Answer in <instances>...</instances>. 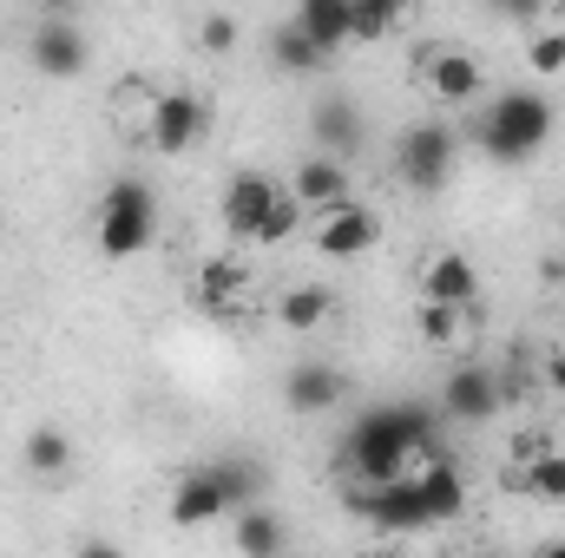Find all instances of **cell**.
Instances as JSON below:
<instances>
[{
	"label": "cell",
	"instance_id": "21",
	"mask_svg": "<svg viewBox=\"0 0 565 558\" xmlns=\"http://www.w3.org/2000/svg\"><path fill=\"white\" fill-rule=\"evenodd\" d=\"M316 139L335 144L329 158H355V151H362V119H355V106H349V99H322V112H316Z\"/></svg>",
	"mask_w": 565,
	"mask_h": 558
},
{
	"label": "cell",
	"instance_id": "29",
	"mask_svg": "<svg viewBox=\"0 0 565 558\" xmlns=\"http://www.w3.org/2000/svg\"><path fill=\"white\" fill-rule=\"evenodd\" d=\"M296 224H302V211H296V204H289V191H282L277 211H270V217H264V230H257V244H264V250H270V244H289V237H296Z\"/></svg>",
	"mask_w": 565,
	"mask_h": 558
},
{
	"label": "cell",
	"instance_id": "22",
	"mask_svg": "<svg viewBox=\"0 0 565 558\" xmlns=\"http://www.w3.org/2000/svg\"><path fill=\"white\" fill-rule=\"evenodd\" d=\"M237 289H244V264H231V257H217V264H204V270H198V302H204V309H217V315H231Z\"/></svg>",
	"mask_w": 565,
	"mask_h": 558
},
{
	"label": "cell",
	"instance_id": "11",
	"mask_svg": "<svg viewBox=\"0 0 565 558\" xmlns=\"http://www.w3.org/2000/svg\"><path fill=\"white\" fill-rule=\"evenodd\" d=\"M224 513H231V500H224V486L211 480V466L178 473V486H171V526L198 533V526H211V519H224Z\"/></svg>",
	"mask_w": 565,
	"mask_h": 558
},
{
	"label": "cell",
	"instance_id": "6",
	"mask_svg": "<svg viewBox=\"0 0 565 558\" xmlns=\"http://www.w3.org/2000/svg\"><path fill=\"white\" fill-rule=\"evenodd\" d=\"M382 244V217L369 211V204H335L329 217H322V230H316V250L322 257H335V264H349V257H369Z\"/></svg>",
	"mask_w": 565,
	"mask_h": 558
},
{
	"label": "cell",
	"instance_id": "24",
	"mask_svg": "<svg viewBox=\"0 0 565 558\" xmlns=\"http://www.w3.org/2000/svg\"><path fill=\"white\" fill-rule=\"evenodd\" d=\"M520 486H526L533 500H553V506H559V500H565V453L546 447L540 460H526V466H520Z\"/></svg>",
	"mask_w": 565,
	"mask_h": 558
},
{
	"label": "cell",
	"instance_id": "31",
	"mask_svg": "<svg viewBox=\"0 0 565 558\" xmlns=\"http://www.w3.org/2000/svg\"><path fill=\"white\" fill-rule=\"evenodd\" d=\"M73 558H126V546H106V539H86Z\"/></svg>",
	"mask_w": 565,
	"mask_h": 558
},
{
	"label": "cell",
	"instance_id": "4",
	"mask_svg": "<svg viewBox=\"0 0 565 558\" xmlns=\"http://www.w3.org/2000/svg\"><path fill=\"white\" fill-rule=\"evenodd\" d=\"M395 171H402V184H415V191H440L447 171H454V132H447L440 119L408 126L402 144H395Z\"/></svg>",
	"mask_w": 565,
	"mask_h": 558
},
{
	"label": "cell",
	"instance_id": "34",
	"mask_svg": "<svg viewBox=\"0 0 565 558\" xmlns=\"http://www.w3.org/2000/svg\"><path fill=\"white\" fill-rule=\"evenodd\" d=\"M375 558H408V552H375Z\"/></svg>",
	"mask_w": 565,
	"mask_h": 558
},
{
	"label": "cell",
	"instance_id": "12",
	"mask_svg": "<svg viewBox=\"0 0 565 558\" xmlns=\"http://www.w3.org/2000/svg\"><path fill=\"white\" fill-rule=\"evenodd\" d=\"M500 408V382H493V368H454L447 382H440V415L447 420H493Z\"/></svg>",
	"mask_w": 565,
	"mask_h": 558
},
{
	"label": "cell",
	"instance_id": "23",
	"mask_svg": "<svg viewBox=\"0 0 565 558\" xmlns=\"http://www.w3.org/2000/svg\"><path fill=\"white\" fill-rule=\"evenodd\" d=\"M415 335H422L427 348H460L467 342V315L460 309H440V302H422L415 309Z\"/></svg>",
	"mask_w": 565,
	"mask_h": 558
},
{
	"label": "cell",
	"instance_id": "33",
	"mask_svg": "<svg viewBox=\"0 0 565 558\" xmlns=\"http://www.w3.org/2000/svg\"><path fill=\"white\" fill-rule=\"evenodd\" d=\"M540 558H565V539H553V546H540Z\"/></svg>",
	"mask_w": 565,
	"mask_h": 558
},
{
	"label": "cell",
	"instance_id": "19",
	"mask_svg": "<svg viewBox=\"0 0 565 558\" xmlns=\"http://www.w3.org/2000/svg\"><path fill=\"white\" fill-rule=\"evenodd\" d=\"M231 539L244 558H282V519L270 506H244V513H231Z\"/></svg>",
	"mask_w": 565,
	"mask_h": 558
},
{
	"label": "cell",
	"instance_id": "20",
	"mask_svg": "<svg viewBox=\"0 0 565 558\" xmlns=\"http://www.w3.org/2000/svg\"><path fill=\"white\" fill-rule=\"evenodd\" d=\"M20 460H26V473L60 480V473H73V433H60V427H33L26 447H20Z\"/></svg>",
	"mask_w": 565,
	"mask_h": 558
},
{
	"label": "cell",
	"instance_id": "27",
	"mask_svg": "<svg viewBox=\"0 0 565 558\" xmlns=\"http://www.w3.org/2000/svg\"><path fill=\"white\" fill-rule=\"evenodd\" d=\"M277 60L289 66V73H316V66H322V53L302 40V26H296V20H289V26L277 33Z\"/></svg>",
	"mask_w": 565,
	"mask_h": 558
},
{
	"label": "cell",
	"instance_id": "7",
	"mask_svg": "<svg viewBox=\"0 0 565 558\" xmlns=\"http://www.w3.org/2000/svg\"><path fill=\"white\" fill-rule=\"evenodd\" d=\"M282 184L270 171H237L231 184H224V224H231V237H250L257 244V230H264V217L277 211Z\"/></svg>",
	"mask_w": 565,
	"mask_h": 558
},
{
	"label": "cell",
	"instance_id": "9",
	"mask_svg": "<svg viewBox=\"0 0 565 558\" xmlns=\"http://www.w3.org/2000/svg\"><path fill=\"white\" fill-rule=\"evenodd\" d=\"M33 66H40L46 79H73V73H86V33H79L60 7L33 26Z\"/></svg>",
	"mask_w": 565,
	"mask_h": 558
},
{
	"label": "cell",
	"instance_id": "16",
	"mask_svg": "<svg viewBox=\"0 0 565 558\" xmlns=\"http://www.w3.org/2000/svg\"><path fill=\"white\" fill-rule=\"evenodd\" d=\"M422 296L427 302H440V309H473V296H480V277H473V264L467 257H434L422 270Z\"/></svg>",
	"mask_w": 565,
	"mask_h": 558
},
{
	"label": "cell",
	"instance_id": "28",
	"mask_svg": "<svg viewBox=\"0 0 565 558\" xmlns=\"http://www.w3.org/2000/svg\"><path fill=\"white\" fill-rule=\"evenodd\" d=\"M395 26H402V7H388V0L355 7V40H388Z\"/></svg>",
	"mask_w": 565,
	"mask_h": 558
},
{
	"label": "cell",
	"instance_id": "8",
	"mask_svg": "<svg viewBox=\"0 0 565 558\" xmlns=\"http://www.w3.org/2000/svg\"><path fill=\"white\" fill-rule=\"evenodd\" d=\"M289 204L296 211H335V204H349V164L342 158H329V151H316V158H302L296 171H289Z\"/></svg>",
	"mask_w": 565,
	"mask_h": 558
},
{
	"label": "cell",
	"instance_id": "15",
	"mask_svg": "<svg viewBox=\"0 0 565 558\" xmlns=\"http://www.w3.org/2000/svg\"><path fill=\"white\" fill-rule=\"evenodd\" d=\"M342 395H349V382H342L329 362H302V368H289V382H282L289 415H329Z\"/></svg>",
	"mask_w": 565,
	"mask_h": 558
},
{
	"label": "cell",
	"instance_id": "30",
	"mask_svg": "<svg viewBox=\"0 0 565 558\" xmlns=\"http://www.w3.org/2000/svg\"><path fill=\"white\" fill-rule=\"evenodd\" d=\"M237 33H244V26H237V13H204V26H198V40H204L211 53H231V46H237Z\"/></svg>",
	"mask_w": 565,
	"mask_h": 558
},
{
	"label": "cell",
	"instance_id": "18",
	"mask_svg": "<svg viewBox=\"0 0 565 558\" xmlns=\"http://www.w3.org/2000/svg\"><path fill=\"white\" fill-rule=\"evenodd\" d=\"M329 315H335V296H329L322 282H296V289H282V302H277V322L289 335H309V329H322Z\"/></svg>",
	"mask_w": 565,
	"mask_h": 558
},
{
	"label": "cell",
	"instance_id": "17",
	"mask_svg": "<svg viewBox=\"0 0 565 558\" xmlns=\"http://www.w3.org/2000/svg\"><path fill=\"white\" fill-rule=\"evenodd\" d=\"M415 486H422V506H427L434 526H447V519L467 513V486H460V473H454L447 460H427L422 473H415Z\"/></svg>",
	"mask_w": 565,
	"mask_h": 558
},
{
	"label": "cell",
	"instance_id": "10",
	"mask_svg": "<svg viewBox=\"0 0 565 558\" xmlns=\"http://www.w3.org/2000/svg\"><path fill=\"white\" fill-rule=\"evenodd\" d=\"M362 513H369V526H382V533H422V526H434L427 506H422L415 473H408V480H388V486H369V493H362Z\"/></svg>",
	"mask_w": 565,
	"mask_h": 558
},
{
	"label": "cell",
	"instance_id": "1",
	"mask_svg": "<svg viewBox=\"0 0 565 558\" xmlns=\"http://www.w3.org/2000/svg\"><path fill=\"white\" fill-rule=\"evenodd\" d=\"M415 453H427V408H369L349 427V473L369 486L408 480Z\"/></svg>",
	"mask_w": 565,
	"mask_h": 558
},
{
	"label": "cell",
	"instance_id": "26",
	"mask_svg": "<svg viewBox=\"0 0 565 558\" xmlns=\"http://www.w3.org/2000/svg\"><path fill=\"white\" fill-rule=\"evenodd\" d=\"M526 66H533V73H565V26H540V33H533Z\"/></svg>",
	"mask_w": 565,
	"mask_h": 558
},
{
	"label": "cell",
	"instance_id": "32",
	"mask_svg": "<svg viewBox=\"0 0 565 558\" xmlns=\"http://www.w3.org/2000/svg\"><path fill=\"white\" fill-rule=\"evenodd\" d=\"M546 388L565 401V355H553V362H546Z\"/></svg>",
	"mask_w": 565,
	"mask_h": 558
},
{
	"label": "cell",
	"instance_id": "3",
	"mask_svg": "<svg viewBox=\"0 0 565 558\" xmlns=\"http://www.w3.org/2000/svg\"><path fill=\"white\" fill-rule=\"evenodd\" d=\"M546 139H553V106H546L540 93H500L493 112H487V126H480V144H487L500 164L533 158Z\"/></svg>",
	"mask_w": 565,
	"mask_h": 558
},
{
	"label": "cell",
	"instance_id": "14",
	"mask_svg": "<svg viewBox=\"0 0 565 558\" xmlns=\"http://www.w3.org/2000/svg\"><path fill=\"white\" fill-rule=\"evenodd\" d=\"M296 26H302V40L329 60V53H342V46L355 40V0H302V7H296Z\"/></svg>",
	"mask_w": 565,
	"mask_h": 558
},
{
	"label": "cell",
	"instance_id": "5",
	"mask_svg": "<svg viewBox=\"0 0 565 558\" xmlns=\"http://www.w3.org/2000/svg\"><path fill=\"white\" fill-rule=\"evenodd\" d=\"M145 139H151L158 158H184L191 144L204 139V99H198V93H158Z\"/></svg>",
	"mask_w": 565,
	"mask_h": 558
},
{
	"label": "cell",
	"instance_id": "13",
	"mask_svg": "<svg viewBox=\"0 0 565 558\" xmlns=\"http://www.w3.org/2000/svg\"><path fill=\"white\" fill-rule=\"evenodd\" d=\"M422 79L434 86V99L440 106H467V99H480V66H473V53H460V46H434L422 60Z\"/></svg>",
	"mask_w": 565,
	"mask_h": 558
},
{
	"label": "cell",
	"instance_id": "25",
	"mask_svg": "<svg viewBox=\"0 0 565 558\" xmlns=\"http://www.w3.org/2000/svg\"><path fill=\"white\" fill-rule=\"evenodd\" d=\"M211 480L224 486V500H231V513H244V506L257 500V466H244V460H231V466H211Z\"/></svg>",
	"mask_w": 565,
	"mask_h": 558
},
{
	"label": "cell",
	"instance_id": "2",
	"mask_svg": "<svg viewBox=\"0 0 565 558\" xmlns=\"http://www.w3.org/2000/svg\"><path fill=\"white\" fill-rule=\"evenodd\" d=\"M151 237H158V197H151V184L145 178H113L106 197H99V250L113 264H132V257L151 250Z\"/></svg>",
	"mask_w": 565,
	"mask_h": 558
}]
</instances>
